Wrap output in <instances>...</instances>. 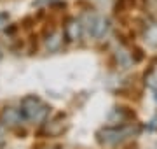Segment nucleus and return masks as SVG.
<instances>
[{
	"label": "nucleus",
	"mask_w": 157,
	"mask_h": 149,
	"mask_svg": "<svg viewBox=\"0 0 157 149\" xmlns=\"http://www.w3.org/2000/svg\"><path fill=\"white\" fill-rule=\"evenodd\" d=\"M49 109L39 97L35 95H28L21 100V114H23V119L26 121H32V123H40L44 121L49 114Z\"/></svg>",
	"instance_id": "f257e3e1"
},
{
	"label": "nucleus",
	"mask_w": 157,
	"mask_h": 149,
	"mask_svg": "<svg viewBox=\"0 0 157 149\" xmlns=\"http://www.w3.org/2000/svg\"><path fill=\"white\" fill-rule=\"evenodd\" d=\"M129 133H133L131 126H110V128H103L98 132V140L101 144H119L121 140L128 137Z\"/></svg>",
	"instance_id": "f03ea898"
},
{
	"label": "nucleus",
	"mask_w": 157,
	"mask_h": 149,
	"mask_svg": "<svg viewBox=\"0 0 157 149\" xmlns=\"http://www.w3.org/2000/svg\"><path fill=\"white\" fill-rule=\"evenodd\" d=\"M82 32H84V25L80 19L77 18H68L67 23H65V28H63V35L68 42H77L80 37H82Z\"/></svg>",
	"instance_id": "7ed1b4c3"
},
{
	"label": "nucleus",
	"mask_w": 157,
	"mask_h": 149,
	"mask_svg": "<svg viewBox=\"0 0 157 149\" xmlns=\"http://www.w3.org/2000/svg\"><path fill=\"white\" fill-rule=\"evenodd\" d=\"M23 119L21 109H14V107H7L2 112V123L6 126H16L19 125V121Z\"/></svg>",
	"instance_id": "20e7f679"
},
{
	"label": "nucleus",
	"mask_w": 157,
	"mask_h": 149,
	"mask_svg": "<svg viewBox=\"0 0 157 149\" xmlns=\"http://www.w3.org/2000/svg\"><path fill=\"white\" fill-rule=\"evenodd\" d=\"M133 118V114L129 112V111H126L124 107H115V109L110 112V116H108V123H112L113 126H119V125H124L126 121H129Z\"/></svg>",
	"instance_id": "39448f33"
},
{
	"label": "nucleus",
	"mask_w": 157,
	"mask_h": 149,
	"mask_svg": "<svg viewBox=\"0 0 157 149\" xmlns=\"http://www.w3.org/2000/svg\"><path fill=\"white\" fill-rule=\"evenodd\" d=\"M63 44V34L61 32H58V30H52L49 32V35L45 37V47L49 49V51H59V47Z\"/></svg>",
	"instance_id": "423d86ee"
},
{
	"label": "nucleus",
	"mask_w": 157,
	"mask_h": 149,
	"mask_svg": "<svg viewBox=\"0 0 157 149\" xmlns=\"http://www.w3.org/2000/svg\"><path fill=\"white\" fill-rule=\"evenodd\" d=\"M108 28H110V23H108L107 18H98L96 19V25L94 28H93V37H96V39H101V37H105L108 32Z\"/></svg>",
	"instance_id": "0eeeda50"
},
{
	"label": "nucleus",
	"mask_w": 157,
	"mask_h": 149,
	"mask_svg": "<svg viewBox=\"0 0 157 149\" xmlns=\"http://www.w3.org/2000/svg\"><path fill=\"white\" fill-rule=\"evenodd\" d=\"M143 37H145V42L152 47H157V23L148 25L143 32Z\"/></svg>",
	"instance_id": "6e6552de"
},
{
	"label": "nucleus",
	"mask_w": 157,
	"mask_h": 149,
	"mask_svg": "<svg viewBox=\"0 0 157 149\" xmlns=\"http://www.w3.org/2000/svg\"><path fill=\"white\" fill-rule=\"evenodd\" d=\"M135 4H136V0H115L113 9L117 12H126V11H129V9H133Z\"/></svg>",
	"instance_id": "1a4fd4ad"
},
{
	"label": "nucleus",
	"mask_w": 157,
	"mask_h": 149,
	"mask_svg": "<svg viewBox=\"0 0 157 149\" xmlns=\"http://www.w3.org/2000/svg\"><path fill=\"white\" fill-rule=\"evenodd\" d=\"M7 19H9L7 14H0V28H2L4 25H7Z\"/></svg>",
	"instance_id": "9d476101"
}]
</instances>
